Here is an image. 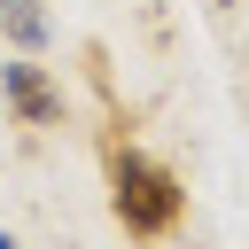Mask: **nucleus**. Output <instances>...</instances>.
Returning a JSON list of instances; mask_svg holds the SVG:
<instances>
[{
	"instance_id": "obj_1",
	"label": "nucleus",
	"mask_w": 249,
	"mask_h": 249,
	"mask_svg": "<svg viewBox=\"0 0 249 249\" xmlns=\"http://www.w3.org/2000/svg\"><path fill=\"white\" fill-rule=\"evenodd\" d=\"M109 218H117L132 241H163V233L187 218V187H179V171L117 140V148H109Z\"/></svg>"
},
{
	"instance_id": "obj_2",
	"label": "nucleus",
	"mask_w": 249,
	"mask_h": 249,
	"mask_svg": "<svg viewBox=\"0 0 249 249\" xmlns=\"http://www.w3.org/2000/svg\"><path fill=\"white\" fill-rule=\"evenodd\" d=\"M0 101H8V117H16V124H31V132H54V124L70 117L62 78H54L47 62H31V54L0 62Z\"/></svg>"
},
{
	"instance_id": "obj_3",
	"label": "nucleus",
	"mask_w": 249,
	"mask_h": 249,
	"mask_svg": "<svg viewBox=\"0 0 249 249\" xmlns=\"http://www.w3.org/2000/svg\"><path fill=\"white\" fill-rule=\"evenodd\" d=\"M0 39H8L16 54H39V47H47V8H39V0H0Z\"/></svg>"
},
{
	"instance_id": "obj_4",
	"label": "nucleus",
	"mask_w": 249,
	"mask_h": 249,
	"mask_svg": "<svg viewBox=\"0 0 249 249\" xmlns=\"http://www.w3.org/2000/svg\"><path fill=\"white\" fill-rule=\"evenodd\" d=\"M0 249H23V241H16V233H0Z\"/></svg>"
}]
</instances>
